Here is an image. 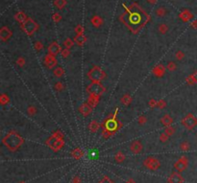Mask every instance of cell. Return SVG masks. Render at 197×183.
Instances as JSON below:
<instances>
[{
	"mask_svg": "<svg viewBox=\"0 0 197 183\" xmlns=\"http://www.w3.org/2000/svg\"><path fill=\"white\" fill-rule=\"evenodd\" d=\"M184 123V126L186 127V128H188V129H192V128H194L196 125H197V120L192 116V115H189L188 117H186L185 119H184V121H183Z\"/></svg>",
	"mask_w": 197,
	"mask_h": 183,
	"instance_id": "1",
	"label": "cell"
},
{
	"mask_svg": "<svg viewBox=\"0 0 197 183\" xmlns=\"http://www.w3.org/2000/svg\"><path fill=\"white\" fill-rule=\"evenodd\" d=\"M107 129L109 130H115L116 129V122L115 120H110L107 122Z\"/></svg>",
	"mask_w": 197,
	"mask_h": 183,
	"instance_id": "2",
	"label": "cell"
},
{
	"mask_svg": "<svg viewBox=\"0 0 197 183\" xmlns=\"http://www.w3.org/2000/svg\"><path fill=\"white\" fill-rule=\"evenodd\" d=\"M91 22H92V24L94 25V26H99V25H101V22H102V20H101V18L100 17H94L92 19H91Z\"/></svg>",
	"mask_w": 197,
	"mask_h": 183,
	"instance_id": "3",
	"label": "cell"
},
{
	"mask_svg": "<svg viewBox=\"0 0 197 183\" xmlns=\"http://www.w3.org/2000/svg\"><path fill=\"white\" fill-rule=\"evenodd\" d=\"M49 50H50V52H51V53H52V54H56L57 52H58V51L60 50V48H59V46L55 43V44H52V45L50 46Z\"/></svg>",
	"mask_w": 197,
	"mask_h": 183,
	"instance_id": "4",
	"label": "cell"
},
{
	"mask_svg": "<svg viewBox=\"0 0 197 183\" xmlns=\"http://www.w3.org/2000/svg\"><path fill=\"white\" fill-rule=\"evenodd\" d=\"M167 14V11H165V9L163 8V7H160L157 10V15L158 17H164V15Z\"/></svg>",
	"mask_w": 197,
	"mask_h": 183,
	"instance_id": "5",
	"label": "cell"
},
{
	"mask_svg": "<svg viewBox=\"0 0 197 183\" xmlns=\"http://www.w3.org/2000/svg\"><path fill=\"white\" fill-rule=\"evenodd\" d=\"M65 4V0H56V1H55V5L58 7V9H62L64 7Z\"/></svg>",
	"mask_w": 197,
	"mask_h": 183,
	"instance_id": "6",
	"label": "cell"
},
{
	"mask_svg": "<svg viewBox=\"0 0 197 183\" xmlns=\"http://www.w3.org/2000/svg\"><path fill=\"white\" fill-rule=\"evenodd\" d=\"M159 30H160V32L162 33V34H164L165 32L167 31V25H164V24H162V25H160V27H159Z\"/></svg>",
	"mask_w": 197,
	"mask_h": 183,
	"instance_id": "7",
	"label": "cell"
}]
</instances>
